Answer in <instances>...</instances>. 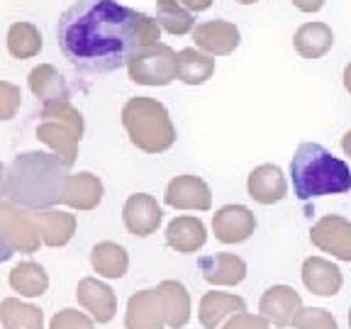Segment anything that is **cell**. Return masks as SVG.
<instances>
[{
    "label": "cell",
    "instance_id": "1",
    "mask_svg": "<svg viewBox=\"0 0 351 329\" xmlns=\"http://www.w3.org/2000/svg\"><path fill=\"white\" fill-rule=\"evenodd\" d=\"M159 37V20L117 0H76L56 25L61 54L86 73L117 71Z\"/></svg>",
    "mask_w": 351,
    "mask_h": 329
},
{
    "label": "cell",
    "instance_id": "2",
    "mask_svg": "<svg viewBox=\"0 0 351 329\" xmlns=\"http://www.w3.org/2000/svg\"><path fill=\"white\" fill-rule=\"evenodd\" d=\"M69 166L56 154L29 151L22 154L5 169L3 195L22 208H49L61 203L64 188L69 181Z\"/></svg>",
    "mask_w": 351,
    "mask_h": 329
},
{
    "label": "cell",
    "instance_id": "3",
    "mask_svg": "<svg viewBox=\"0 0 351 329\" xmlns=\"http://www.w3.org/2000/svg\"><path fill=\"white\" fill-rule=\"evenodd\" d=\"M293 191L298 200L339 195L351 191V169L317 142H302L291 161Z\"/></svg>",
    "mask_w": 351,
    "mask_h": 329
},
{
    "label": "cell",
    "instance_id": "4",
    "mask_svg": "<svg viewBox=\"0 0 351 329\" xmlns=\"http://www.w3.org/2000/svg\"><path fill=\"white\" fill-rule=\"evenodd\" d=\"M122 127L139 151L164 154L176 144V127L164 103L154 98H130L122 108Z\"/></svg>",
    "mask_w": 351,
    "mask_h": 329
},
{
    "label": "cell",
    "instance_id": "5",
    "mask_svg": "<svg viewBox=\"0 0 351 329\" xmlns=\"http://www.w3.org/2000/svg\"><path fill=\"white\" fill-rule=\"evenodd\" d=\"M81 137H83V117L69 100L44 103L42 122L37 127V139L47 144L69 169L76 164Z\"/></svg>",
    "mask_w": 351,
    "mask_h": 329
},
{
    "label": "cell",
    "instance_id": "6",
    "mask_svg": "<svg viewBox=\"0 0 351 329\" xmlns=\"http://www.w3.org/2000/svg\"><path fill=\"white\" fill-rule=\"evenodd\" d=\"M0 239H3V258H10L12 252L34 254L39 244H44L34 215L20 210L12 200H3L0 205Z\"/></svg>",
    "mask_w": 351,
    "mask_h": 329
},
{
    "label": "cell",
    "instance_id": "7",
    "mask_svg": "<svg viewBox=\"0 0 351 329\" xmlns=\"http://www.w3.org/2000/svg\"><path fill=\"white\" fill-rule=\"evenodd\" d=\"M127 71L137 86H169L178 78V54L161 42L152 44L132 56Z\"/></svg>",
    "mask_w": 351,
    "mask_h": 329
},
{
    "label": "cell",
    "instance_id": "8",
    "mask_svg": "<svg viewBox=\"0 0 351 329\" xmlns=\"http://www.w3.org/2000/svg\"><path fill=\"white\" fill-rule=\"evenodd\" d=\"M310 241L339 261H351V219L341 215H324L310 230Z\"/></svg>",
    "mask_w": 351,
    "mask_h": 329
},
{
    "label": "cell",
    "instance_id": "9",
    "mask_svg": "<svg viewBox=\"0 0 351 329\" xmlns=\"http://www.w3.org/2000/svg\"><path fill=\"white\" fill-rule=\"evenodd\" d=\"M256 230V217L244 205H225L213 215L215 239L222 244H241Z\"/></svg>",
    "mask_w": 351,
    "mask_h": 329
},
{
    "label": "cell",
    "instance_id": "10",
    "mask_svg": "<svg viewBox=\"0 0 351 329\" xmlns=\"http://www.w3.org/2000/svg\"><path fill=\"white\" fill-rule=\"evenodd\" d=\"M258 310L276 327H291L302 313V297L291 285H271L261 295Z\"/></svg>",
    "mask_w": 351,
    "mask_h": 329
},
{
    "label": "cell",
    "instance_id": "11",
    "mask_svg": "<svg viewBox=\"0 0 351 329\" xmlns=\"http://www.w3.org/2000/svg\"><path fill=\"white\" fill-rule=\"evenodd\" d=\"M164 203L176 210H210L213 208V191L197 175H176L166 186Z\"/></svg>",
    "mask_w": 351,
    "mask_h": 329
},
{
    "label": "cell",
    "instance_id": "12",
    "mask_svg": "<svg viewBox=\"0 0 351 329\" xmlns=\"http://www.w3.org/2000/svg\"><path fill=\"white\" fill-rule=\"evenodd\" d=\"M166 307L159 291H139L130 297L125 313L127 329H164Z\"/></svg>",
    "mask_w": 351,
    "mask_h": 329
},
{
    "label": "cell",
    "instance_id": "13",
    "mask_svg": "<svg viewBox=\"0 0 351 329\" xmlns=\"http://www.w3.org/2000/svg\"><path fill=\"white\" fill-rule=\"evenodd\" d=\"M122 219L130 234L134 236H149L161 227V212L156 197H152L149 193H134L127 197L125 208H122Z\"/></svg>",
    "mask_w": 351,
    "mask_h": 329
},
{
    "label": "cell",
    "instance_id": "14",
    "mask_svg": "<svg viewBox=\"0 0 351 329\" xmlns=\"http://www.w3.org/2000/svg\"><path fill=\"white\" fill-rule=\"evenodd\" d=\"M193 42L197 49L208 51L213 56H227L239 47L241 34L237 29V25L227 20H210L200 22L193 29Z\"/></svg>",
    "mask_w": 351,
    "mask_h": 329
},
{
    "label": "cell",
    "instance_id": "15",
    "mask_svg": "<svg viewBox=\"0 0 351 329\" xmlns=\"http://www.w3.org/2000/svg\"><path fill=\"white\" fill-rule=\"evenodd\" d=\"M76 297L88 313L93 315L98 324H108L117 313V295L115 291L98 278H83L76 288Z\"/></svg>",
    "mask_w": 351,
    "mask_h": 329
},
{
    "label": "cell",
    "instance_id": "16",
    "mask_svg": "<svg viewBox=\"0 0 351 329\" xmlns=\"http://www.w3.org/2000/svg\"><path fill=\"white\" fill-rule=\"evenodd\" d=\"M247 191L249 197H254L256 203L274 205L288 195V181L276 164H261L249 173Z\"/></svg>",
    "mask_w": 351,
    "mask_h": 329
},
{
    "label": "cell",
    "instance_id": "17",
    "mask_svg": "<svg viewBox=\"0 0 351 329\" xmlns=\"http://www.w3.org/2000/svg\"><path fill=\"white\" fill-rule=\"evenodd\" d=\"M302 283L310 293L322 297H332L341 291L344 285V276H341L339 266L322 256H310L302 263Z\"/></svg>",
    "mask_w": 351,
    "mask_h": 329
},
{
    "label": "cell",
    "instance_id": "18",
    "mask_svg": "<svg viewBox=\"0 0 351 329\" xmlns=\"http://www.w3.org/2000/svg\"><path fill=\"white\" fill-rule=\"evenodd\" d=\"M205 241H208V232L200 217L181 215L171 219L166 227V244L176 254H195L205 247Z\"/></svg>",
    "mask_w": 351,
    "mask_h": 329
},
{
    "label": "cell",
    "instance_id": "19",
    "mask_svg": "<svg viewBox=\"0 0 351 329\" xmlns=\"http://www.w3.org/2000/svg\"><path fill=\"white\" fill-rule=\"evenodd\" d=\"M200 273L210 285H239L247 278V263L237 254H213L200 258Z\"/></svg>",
    "mask_w": 351,
    "mask_h": 329
},
{
    "label": "cell",
    "instance_id": "20",
    "mask_svg": "<svg viewBox=\"0 0 351 329\" xmlns=\"http://www.w3.org/2000/svg\"><path fill=\"white\" fill-rule=\"evenodd\" d=\"M32 215L47 247H66L76 234V215L61 212V210H37Z\"/></svg>",
    "mask_w": 351,
    "mask_h": 329
},
{
    "label": "cell",
    "instance_id": "21",
    "mask_svg": "<svg viewBox=\"0 0 351 329\" xmlns=\"http://www.w3.org/2000/svg\"><path fill=\"white\" fill-rule=\"evenodd\" d=\"M247 313V302L244 297L232 295V293H205L197 310V319L205 329H217L230 315Z\"/></svg>",
    "mask_w": 351,
    "mask_h": 329
},
{
    "label": "cell",
    "instance_id": "22",
    "mask_svg": "<svg viewBox=\"0 0 351 329\" xmlns=\"http://www.w3.org/2000/svg\"><path fill=\"white\" fill-rule=\"evenodd\" d=\"M100 200H103V183L98 175L88 173V171L69 175L61 203L73 210H93L100 205Z\"/></svg>",
    "mask_w": 351,
    "mask_h": 329
},
{
    "label": "cell",
    "instance_id": "23",
    "mask_svg": "<svg viewBox=\"0 0 351 329\" xmlns=\"http://www.w3.org/2000/svg\"><path fill=\"white\" fill-rule=\"evenodd\" d=\"M293 44L302 59H322L335 47V32L327 22H305L298 27Z\"/></svg>",
    "mask_w": 351,
    "mask_h": 329
},
{
    "label": "cell",
    "instance_id": "24",
    "mask_svg": "<svg viewBox=\"0 0 351 329\" xmlns=\"http://www.w3.org/2000/svg\"><path fill=\"white\" fill-rule=\"evenodd\" d=\"M156 291L164 297L166 322L171 329H181L191 322V295L181 280H161Z\"/></svg>",
    "mask_w": 351,
    "mask_h": 329
},
{
    "label": "cell",
    "instance_id": "25",
    "mask_svg": "<svg viewBox=\"0 0 351 329\" xmlns=\"http://www.w3.org/2000/svg\"><path fill=\"white\" fill-rule=\"evenodd\" d=\"M215 73V59L213 54L195 47L178 51V81H183L186 86H203L205 81H210Z\"/></svg>",
    "mask_w": 351,
    "mask_h": 329
},
{
    "label": "cell",
    "instance_id": "26",
    "mask_svg": "<svg viewBox=\"0 0 351 329\" xmlns=\"http://www.w3.org/2000/svg\"><path fill=\"white\" fill-rule=\"evenodd\" d=\"M90 266L103 278H122L130 269V256L127 249L115 241H100L90 252Z\"/></svg>",
    "mask_w": 351,
    "mask_h": 329
},
{
    "label": "cell",
    "instance_id": "27",
    "mask_svg": "<svg viewBox=\"0 0 351 329\" xmlns=\"http://www.w3.org/2000/svg\"><path fill=\"white\" fill-rule=\"evenodd\" d=\"M29 90H32L42 103L69 100V86H66L64 76H61L51 64H42L29 71Z\"/></svg>",
    "mask_w": 351,
    "mask_h": 329
},
{
    "label": "cell",
    "instance_id": "28",
    "mask_svg": "<svg viewBox=\"0 0 351 329\" xmlns=\"http://www.w3.org/2000/svg\"><path fill=\"white\" fill-rule=\"evenodd\" d=\"M10 288L25 297H39L49 288V276L34 261H22L10 271Z\"/></svg>",
    "mask_w": 351,
    "mask_h": 329
},
{
    "label": "cell",
    "instance_id": "29",
    "mask_svg": "<svg viewBox=\"0 0 351 329\" xmlns=\"http://www.w3.org/2000/svg\"><path fill=\"white\" fill-rule=\"evenodd\" d=\"M0 322L5 329H44V315L29 302L5 297L0 302Z\"/></svg>",
    "mask_w": 351,
    "mask_h": 329
},
{
    "label": "cell",
    "instance_id": "30",
    "mask_svg": "<svg viewBox=\"0 0 351 329\" xmlns=\"http://www.w3.org/2000/svg\"><path fill=\"white\" fill-rule=\"evenodd\" d=\"M156 20H159L161 29H166L173 37H183L195 29L193 12L181 0H156Z\"/></svg>",
    "mask_w": 351,
    "mask_h": 329
},
{
    "label": "cell",
    "instance_id": "31",
    "mask_svg": "<svg viewBox=\"0 0 351 329\" xmlns=\"http://www.w3.org/2000/svg\"><path fill=\"white\" fill-rule=\"evenodd\" d=\"M8 51L15 59H34L42 51V34L32 22H15L8 29Z\"/></svg>",
    "mask_w": 351,
    "mask_h": 329
},
{
    "label": "cell",
    "instance_id": "32",
    "mask_svg": "<svg viewBox=\"0 0 351 329\" xmlns=\"http://www.w3.org/2000/svg\"><path fill=\"white\" fill-rule=\"evenodd\" d=\"M295 329H339L337 319L324 307H302V313L293 322Z\"/></svg>",
    "mask_w": 351,
    "mask_h": 329
},
{
    "label": "cell",
    "instance_id": "33",
    "mask_svg": "<svg viewBox=\"0 0 351 329\" xmlns=\"http://www.w3.org/2000/svg\"><path fill=\"white\" fill-rule=\"evenodd\" d=\"M49 329H95V324L88 315L69 307V310H61V313H56L51 317Z\"/></svg>",
    "mask_w": 351,
    "mask_h": 329
},
{
    "label": "cell",
    "instance_id": "34",
    "mask_svg": "<svg viewBox=\"0 0 351 329\" xmlns=\"http://www.w3.org/2000/svg\"><path fill=\"white\" fill-rule=\"evenodd\" d=\"M222 329H271V327H269V319L263 317V315L239 313V315H232L230 322Z\"/></svg>",
    "mask_w": 351,
    "mask_h": 329
},
{
    "label": "cell",
    "instance_id": "35",
    "mask_svg": "<svg viewBox=\"0 0 351 329\" xmlns=\"http://www.w3.org/2000/svg\"><path fill=\"white\" fill-rule=\"evenodd\" d=\"M0 90H3V105H0V115H3V120H10L12 115H15V110L20 108V90H17L12 83H3L0 86Z\"/></svg>",
    "mask_w": 351,
    "mask_h": 329
},
{
    "label": "cell",
    "instance_id": "36",
    "mask_svg": "<svg viewBox=\"0 0 351 329\" xmlns=\"http://www.w3.org/2000/svg\"><path fill=\"white\" fill-rule=\"evenodd\" d=\"M300 12H319L324 8V0H291Z\"/></svg>",
    "mask_w": 351,
    "mask_h": 329
},
{
    "label": "cell",
    "instance_id": "37",
    "mask_svg": "<svg viewBox=\"0 0 351 329\" xmlns=\"http://www.w3.org/2000/svg\"><path fill=\"white\" fill-rule=\"evenodd\" d=\"M181 3L191 12H205V10H210V5H213V0H181Z\"/></svg>",
    "mask_w": 351,
    "mask_h": 329
},
{
    "label": "cell",
    "instance_id": "38",
    "mask_svg": "<svg viewBox=\"0 0 351 329\" xmlns=\"http://www.w3.org/2000/svg\"><path fill=\"white\" fill-rule=\"evenodd\" d=\"M341 149H344V154L351 159V130L346 132L344 137H341Z\"/></svg>",
    "mask_w": 351,
    "mask_h": 329
},
{
    "label": "cell",
    "instance_id": "39",
    "mask_svg": "<svg viewBox=\"0 0 351 329\" xmlns=\"http://www.w3.org/2000/svg\"><path fill=\"white\" fill-rule=\"evenodd\" d=\"M344 88H346V93L351 95V61L346 64V69H344Z\"/></svg>",
    "mask_w": 351,
    "mask_h": 329
},
{
    "label": "cell",
    "instance_id": "40",
    "mask_svg": "<svg viewBox=\"0 0 351 329\" xmlns=\"http://www.w3.org/2000/svg\"><path fill=\"white\" fill-rule=\"evenodd\" d=\"M239 5H254V3H258V0H237Z\"/></svg>",
    "mask_w": 351,
    "mask_h": 329
},
{
    "label": "cell",
    "instance_id": "41",
    "mask_svg": "<svg viewBox=\"0 0 351 329\" xmlns=\"http://www.w3.org/2000/svg\"><path fill=\"white\" fill-rule=\"evenodd\" d=\"M349 327H351V310H349Z\"/></svg>",
    "mask_w": 351,
    "mask_h": 329
}]
</instances>
